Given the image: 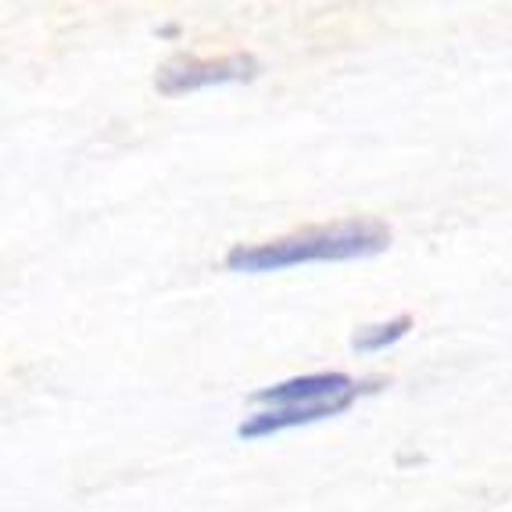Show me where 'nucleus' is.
Here are the masks:
<instances>
[{"label": "nucleus", "mask_w": 512, "mask_h": 512, "mask_svg": "<svg viewBox=\"0 0 512 512\" xmlns=\"http://www.w3.org/2000/svg\"><path fill=\"white\" fill-rule=\"evenodd\" d=\"M412 330V316H398L391 319V323H380V326H366V330H359L355 337H351V348L355 351H384L391 348V344H398L405 337V333Z\"/></svg>", "instance_id": "5"}, {"label": "nucleus", "mask_w": 512, "mask_h": 512, "mask_svg": "<svg viewBox=\"0 0 512 512\" xmlns=\"http://www.w3.org/2000/svg\"><path fill=\"white\" fill-rule=\"evenodd\" d=\"M348 394H359V387H355V380L348 373H308V376H294V380H283V384L262 387L251 398L258 405H269V409H287V405L337 402V398H348Z\"/></svg>", "instance_id": "3"}, {"label": "nucleus", "mask_w": 512, "mask_h": 512, "mask_svg": "<svg viewBox=\"0 0 512 512\" xmlns=\"http://www.w3.org/2000/svg\"><path fill=\"white\" fill-rule=\"evenodd\" d=\"M355 398H359V394H348V398H337V402H323V405H287V409L255 412V416H248L237 427V437H244V441H258V437H273V434H283V430L308 427V423H319V419H330V416L348 412Z\"/></svg>", "instance_id": "4"}, {"label": "nucleus", "mask_w": 512, "mask_h": 512, "mask_svg": "<svg viewBox=\"0 0 512 512\" xmlns=\"http://www.w3.org/2000/svg\"><path fill=\"white\" fill-rule=\"evenodd\" d=\"M262 72L258 58L251 54H226V58H194V54H176L158 69V94L165 97H183L205 86L222 83H251Z\"/></svg>", "instance_id": "2"}, {"label": "nucleus", "mask_w": 512, "mask_h": 512, "mask_svg": "<svg viewBox=\"0 0 512 512\" xmlns=\"http://www.w3.org/2000/svg\"><path fill=\"white\" fill-rule=\"evenodd\" d=\"M391 230L380 219H348L333 226L294 233V237L269 240V244H237L226 255L230 273H280L308 262H355L387 251Z\"/></svg>", "instance_id": "1"}]
</instances>
